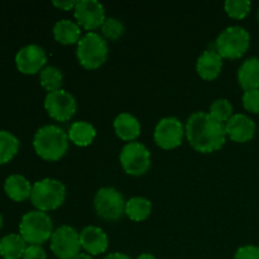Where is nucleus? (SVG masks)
<instances>
[{"label": "nucleus", "instance_id": "22", "mask_svg": "<svg viewBox=\"0 0 259 259\" xmlns=\"http://www.w3.org/2000/svg\"><path fill=\"white\" fill-rule=\"evenodd\" d=\"M28 244L20 234H7L0 239V255L4 259L23 258Z\"/></svg>", "mask_w": 259, "mask_h": 259}, {"label": "nucleus", "instance_id": "21", "mask_svg": "<svg viewBox=\"0 0 259 259\" xmlns=\"http://www.w3.org/2000/svg\"><path fill=\"white\" fill-rule=\"evenodd\" d=\"M53 35H55V39L62 45L78 43L81 38V27L73 20H58L53 27Z\"/></svg>", "mask_w": 259, "mask_h": 259}, {"label": "nucleus", "instance_id": "14", "mask_svg": "<svg viewBox=\"0 0 259 259\" xmlns=\"http://www.w3.org/2000/svg\"><path fill=\"white\" fill-rule=\"evenodd\" d=\"M225 132L233 142L245 143L254 137L255 123L245 114H234L225 123Z\"/></svg>", "mask_w": 259, "mask_h": 259}, {"label": "nucleus", "instance_id": "24", "mask_svg": "<svg viewBox=\"0 0 259 259\" xmlns=\"http://www.w3.org/2000/svg\"><path fill=\"white\" fill-rule=\"evenodd\" d=\"M19 151V139L8 131H0V164L12 161Z\"/></svg>", "mask_w": 259, "mask_h": 259}, {"label": "nucleus", "instance_id": "26", "mask_svg": "<svg viewBox=\"0 0 259 259\" xmlns=\"http://www.w3.org/2000/svg\"><path fill=\"white\" fill-rule=\"evenodd\" d=\"M209 114L220 123L225 124L234 114H233V105L228 99H217L210 105Z\"/></svg>", "mask_w": 259, "mask_h": 259}, {"label": "nucleus", "instance_id": "6", "mask_svg": "<svg viewBox=\"0 0 259 259\" xmlns=\"http://www.w3.org/2000/svg\"><path fill=\"white\" fill-rule=\"evenodd\" d=\"M250 45V34L245 28L239 25L228 27L218 35L215 40V51L223 58L237 60L248 51Z\"/></svg>", "mask_w": 259, "mask_h": 259}, {"label": "nucleus", "instance_id": "31", "mask_svg": "<svg viewBox=\"0 0 259 259\" xmlns=\"http://www.w3.org/2000/svg\"><path fill=\"white\" fill-rule=\"evenodd\" d=\"M22 259H47V254L42 245H28Z\"/></svg>", "mask_w": 259, "mask_h": 259}, {"label": "nucleus", "instance_id": "12", "mask_svg": "<svg viewBox=\"0 0 259 259\" xmlns=\"http://www.w3.org/2000/svg\"><path fill=\"white\" fill-rule=\"evenodd\" d=\"M76 22L86 30H95L101 28L105 22V9L98 0H80L73 9Z\"/></svg>", "mask_w": 259, "mask_h": 259}, {"label": "nucleus", "instance_id": "15", "mask_svg": "<svg viewBox=\"0 0 259 259\" xmlns=\"http://www.w3.org/2000/svg\"><path fill=\"white\" fill-rule=\"evenodd\" d=\"M81 248L90 255H99L105 253L109 247V239L106 233L101 228L89 225L80 233Z\"/></svg>", "mask_w": 259, "mask_h": 259}, {"label": "nucleus", "instance_id": "10", "mask_svg": "<svg viewBox=\"0 0 259 259\" xmlns=\"http://www.w3.org/2000/svg\"><path fill=\"white\" fill-rule=\"evenodd\" d=\"M45 109L48 115L57 121H67L75 115L77 104L68 91L60 90L48 93L45 98Z\"/></svg>", "mask_w": 259, "mask_h": 259}, {"label": "nucleus", "instance_id": "27", "mask_svg": "<svg viewBox=\"0 0 259 259\" xmlns=\"http://www.w3.org/2000/svg\"><path fill=\"white\" fill-rule=\"evenodd\" d=\"M252 3L249 0H227L224 3L225 12L234 19H243L250 12Z\"/></svg>", "mask_w": 259, "mask_h": 259}, {"label": "nucleus", "instance_id": "3", "mask_svg": "<svg viewBox=\"0 0 259 259\" xmlns=\"http://www.w3.org/2000/svg\"><path fill=\"white\" fill-rule=\"evenodd\" d=\"M53 223L45 211L33 210L23 215L19 223V234L28 245H42L51 240L53 234Z\"/></svg>", "mask_w": 259, "mask_h": 259}, {"label": "nucleus", "instance_id": "34", "mask_svg": "<svg viewBox=\"0 0 259 259\" xmlns=\"http://www.w3.org/2000/svg\"><path fill=\"white\" fill-rule=\"evenodd\" d=\"M73 259H94L93 255L88 254V253H78Z\"/></svg>", "mask_w": 259, "mask_h": 259}, {"label": "nucleus", "instance_id": "29", "mask_svg": "<svg viewBox=\"0 0 259 259\" xmlns=\"http://www.w3.org/2000/svg\"><path fill=\"white\" fill-rule=\"evenodd\" d=\"M243 106L250 113H259V90H248L243 94Z\"/></svg>", "mask_w": 259, "mask_h": 259}, {"label": "nucleus", "instance_id": "1", "mask_svg": "<svg viewBox=\"0 0 259 259\" xmlns=\"http://www.w3.org/2000/svg\"><path fill=\"white\" fill-rule=\"evenodd\" d=\"M189 143L200 153L219 151L227 141L225 124L215 120L209 113L196 111L191 114L185 126Z\"/></svg>", "mask_w": 259, "mask_h": 259}, {"label": "nucleus", "instance_id": "20", "mask_svg": "<svg viewBox=\"0 0 259 259\" xmlns=\"http://www.w3.org/2000/svg\"><path fill=\"white\" fill-rule=\"evenodd\" d=\"M68 139L77 147H88L96 137V131L93 124L85 120H78L71 124L67 132Z\"/></svg>", "mask_w": 259, "mask_h": 259}, {"label": "nucleus", "instance_id": "2", "mask_svg": "<svg viewBox=\"0 0 259 259\" xmlns=\"http://www.w3.org/2000/svg\"><path fill=\"white\" fill-rule=\"evenodd\" d=\"M67 133L57 125H45L38 129L33 138L35 153L45 161L55 162L62 158L68 149Z\"/></svg>", "mask_w": 259, "mask_h": 259}, {"label": "nucleus", "instance_id": "4", "mask_svg": "<svg viewBox=\"0 0 259 259\" xmlns=\"http://www.w3.org/2000/svg\"><path fill=\"white\" fill-rule=\"evenodd\" d=\"M29 199L35 210L45 212L56 210L65 202L66 187L58 180H39L33 185Z\"/></svg>", "mask_w": 259, "mask_h": 259}, {"label": "nucleus", "instance_id": "13", "mask_svg": "<svg viewBox=\"0 0 259 259\" xmlns=\"http://www.w3.org/2000/svg\"><path fill=\"white\" fill-rule=\"evenodd\" d=\"M47 55L45 50L37 45H28L20 48L15 55V66L24 75H34L45 68Z\"/></svg>", "mask_w": 259, "mask_h": 259}, {"label": "nucleus", "instance_id": "23", "mask_svg": "<svg viewBox=\"0 0 259 259\" xmlns=\"http://www.w3.org/2000/svg\"><path fill=\"white\" fill-rule=\"evenodd\" d=\"M152 212V204L148 199L134 196L125 204V215L133 222H143Z\"/></svg>", "mask_w": 259, "mask_h": 259}, {"label": "nucleus", "instance_id": "11", "mask_svg": "<svg viewBox=\"0 0 259 259\" xmlns=\"http://www.w3.org/2000/svg\"><path fill=\"white\" fill-rule=\"evenodd\" d=\"M185 128L175 116L162 118L154 129V142L162 149H174L181 146L185 136Z\"/></svg>", "mask_w": 259, "mask_h": 259}, {"label": "nucleus", "instance_id": "35", "mask_svg": "<svg viewBox=\"0 0 259 259\" xmlns=\"http://www.w3.org/2000/svg\"><path fill=\"white\" fill-rule=\"evenodd\" d=\"M137 259H156L153 254H151V253H143V254L139 255Z\"/></svg>", "mask_w": 259, "mask_h": 259}, {"label": "nucleus", "instance_id": "28", "mask_svg": "<svg viewBox=\"0 0 259 259\" xmlns=\"http://www.w3.org/2000/svg\"><path fill=\"white\" fill-rule=\"evenodd\" d=\"M124 30H125V28H124L123 23L113 17L106 18L105 22L101 25V33L109 40H116L118 38H120Z\"/></svg>", "mask_w": 259, "mask_h": 259}, {"label": "nucleus", "instance_id": "8", "mask_svg": "<svg viewBox=\"0 0 259 259\" xmlns=\"http://www.w3.org/2000/svg\"><path fill=\"white\" fill-rule=\"evenodd\" d=\"M123 195L114 187H103L94 197V209L96 214L105 220H118L125 214Z\"/></svg>", "mask_w": 259, "mask_h": 259}, {"label": "nucleus", "instance_id": "17", "mask_svg": "<svg viewBox=\"0 0 259 259\" xmlns=\"http://www.w3.org/2000/svg\"><path fill=\"white\" fill-rule=\"evenodd\" d=\"M114 131L121 141L131 143L141 134V123L131 113H121L114 120Z\"/></svg>", "mask_w": 259, "mask_h": 259}, {"label": "nucleus", "instance_id": "18", "mask_svg": "<svg viewBox=\"0 0 259 259\" xmlns=\"http://www.w3.org/2000/svg\"><path fill=\"white\" fill-rule=\"evenodd\" d=\"M30 182L22 175H10L4 182V191L10 200L15 202H22L29 199L32 194Z\"/></svg>", "mask_w": 259, "mask_h": 259}, {"label": "nucleus", "instance_id": "33", "mask_svg": "<svg viewBox=\"0 0 259 259\" xmlns=\"http://www.w3.org/2000/svg\"><path fill=\"white\" fill-rule=\"evenodd\" d=\"M104 259H132V258L129 257L128 254H125V253L114 252V253H110V254L106 255Z\"/></svg>", "mask_w": 259, "mask_h": 259}, {"label": "nucleus", "instance_id": "30", "mask_svg": "<svg viewBox=\"0 0 259 259\" xmlns=\"http://www.w3.org/2000/svg\"><path fill=\"white\" fill-rule=\"evenodd\" d=\"M234 259H259V247L243 245L235 252Z\"/></svg>", "mask_w": 259, "mask_h": 259}, {"label": "nucleus", "instance_id": "7", "mask_svg": "<svg viewBox=\"0 0 259 259\" xmlns=\"http://www.w3.org/2000/svg\"><path fill=\"white\" fill-rule=\"evenodd\" d=\"M119 159L125 174L131 176H142L151 168V152L141 142L126 143Z\"/></svg>", "mask_w": 259, "mask_h": 259}, {"label": "nucleus", "instance_id": "5", "mask_svg": "<svg viewBox=\"0 0 259 259\" xmlns=\"http://www.w3.org/2000/svg\"><path fill=\"white\" fill-rule=\"evenodd\" d=\"M108 52L106 40L96 32H89L78 40L76 56L83 68L96 70L104 65L108 58Z\"/></svg>", "mask_w": 259, "mask_h": 259}, {"label": "nucleus", "instance_id": "37", "mask_svg": "<svg viewBox=\"0 0 259 259\" xmlns=\"http://www.w3.org/2000/svg\"><path fill=\"white\" fill-rule=\"evenodd\" d=\"M258 20H259V9H258Z\"/></svg>", "mask_w": 259, "mask_h": 259}, {"label": "nucleus", "instance_id": "32", "mask_svg": "<svg viewBox=\"0 0 259 259\" xmlns=\"http://www.w3.org/2000/svg\"><path fill=\"white\" fill-rule=\"evenodd\" d=\"M52 4L55 5L56 8H58V9L71 10V9H75L77 2H76V0H60V2H58V0H55Z\"/></svg>", "mask_w": 259, "mask_h": 259}, {"label": "nucleus", "instance_id": "19", "mask_svg": "<svg viewBox=\"0 0 259 259\" xmlns=\"http://www.w3.org/2000/svg\"><path fill=\"white\" fill-rule=\"evenodd\" d=\"M239 85L248 90H259V58L249 57L242 63L238 70Z\"/></svg>", "mask_w": 259, "mask_h": 259}, {"label": "nucleus", "instance_id": "16", "mask_svg": "<svg viewBox=\"0 0 259 259\" xmlns=\"http://www.w3.org/2000/svg\"><path fill=\"white\" fill-rule=\"evenodd\" d=\"M223 57L215 50H206L200 55L196 62V71L206 81L215 80L222 72Z\"/></svg>", "mask_w": 259, "mask_h": 259}, {"label": "nucleus", "instance_id": "9", "mask_svg": "<svg viewBox=\"0 0 259 259\" xmlns=\"http://www.w3.org/2000/svg\"><path fill=\"white\" fill-rule=\"evenodd\" d=\"M50 247L58 259H73L80 253V233L70 225H62L53 232Z\"/></svg>", "mask_w": 259, "mask_h": 259}, {"label": "nucleus", "instance_id": "36", "mask_svg": "<svg viewBox=\"0 0 259 259\" xmlns=\"http://www.w3.org/2000/svg\"><path fill=\"white\" fill-rule=\"evenodd\" d=\"M3 224H4V219H3V215L0 214V230H2V228H3Z\"/></svg>", "mask_w": 259, "mask_h": 259}, {"label": "nucleus", "instance_id": "25", "mask_svg": "<svg viewBox=\"0 0 259 259\" xmlns=\"http://www.w3.org/2000/svg\"><path fill=\"white\" fill-rule=\"evenodd\" d=\"M62 72L55 66H46L39 72V81L42 88L48 93L60 90L62 85Z\"/></svg>", "mask_w": 259, "mask_h": 259}]
</instances>
